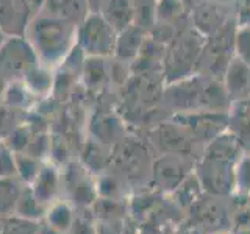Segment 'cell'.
Masks as SVG:
<instances>
[{
    "instance_id": "4316f807",
    "label": "cell",
    "mask_w": 250,
    "mask_h": 234,
    "mask_svg": "<svg viewBox=\"0 0 250 234\" xmlns=\"http://www.w3.org/2000/svg\"><path fill=\"white\" fill-rule=\"evenodd\" d=\"M36 97L28 91V88L23 81H11L5 84V89L2 94V103H5L8 108L14 111L22 113L33 103Z\"/></svg>"
},
{
    "instance_id": "ac0fdd59",
    "label": "cell",
    "mask_w": 250,
    "mask_h": 234,
    "mask_svg": "<svg viewBox=\"0 0 250 234\" xmlns=\"http://www.w3.org/2000/svg\"><path fill=\"white\" fill-rule=\"evenodd\" d=\"M99 13L119 33L135 23V0H105Z\"/></svg>"
},
{
    "instance_id": "83f0119b",
    "label": "cell",
    "mask_w": 250,
    "mask_h": 234,
    "mask_svg": "<svg viewBox=\"0 0 250 234\" xmlns=\"http://www.w3.org/2000/svg\"><path fill=\"white\" fill-rule=\"evenodd\" d=\"M45 211H47V206L35 197V194L31 192L30 186L23 187L21 198L18 201V206H16V211H14V215L25 218V220H31V222H42L45 217Z\"/></svg>"
},
{
    "instance_id": "7c38bea8",
    "label": "cell",
    "mask_w": 250,
    "mask_h": 234,
    "mask_svg": "<svg viewBox=\"0 0 250 234\" xmlns=\"http://www.w3.org/2000/svg\"><path fill=\"white\" fill-rule=\"evenodd\" d=\"M28 186L31 192L35 194V197L49 208V205H52L53 201L62 198L61 167L52 161H45Z\"/></svg>"
},
{
    "instance_id": "d6986e66",
    "label": "cell",
    "mask_w": 250,
    "mask_h": 234,
    "mask_svg": "<svg viewBox=\"0 0 250 234\" xmlns=\"http://www.w3.org/2000/svg\"><path fill=\"white\" fill-rule=\"evenodd\" d=\"M111 161H113V152H108V145L99 142L96 139H91L89 142H86L80 162L92 175L104 174Z\"/></svg>"
},
{
    "instance_id": "60d3db41",
    "label": "cell",
    "mask_w": 250,
    "mask_h": 234,
    "mask_svg": "<svg viewBox=\"0 0 250 234\" xmlns=\"http://www.w3.org/2000/svg\"><path fill=\"white\" fill-rule=\"evenodd\" d=\"M97 234H127V226L124 222H96Z\"/></svg>"
},
{
    "instance_id": "484cf974",
    "label": "cell",
    "mask_w": 250,
    "mask_h": 234,
    "mask_svg": "<svg viewBox=\"0 0 250 234\" xmlns=\"http://www.w3.org/2000/svg\"><path fill=\"white\" fill-rule=\"evenodd\" d=\"M42 11L80 22L89 13L86 0H44Z\"/></svg>"
},
{
    "instance_id": "5b68a950",
    "label": "cell",
    "mask_w": 250,
    "mask_h": 234,
    "mask_svg": "<svg viewBox=\"0 0 250 234\" xmlns=\"http://www.w3.org/2000/svg\"><path fill=\"white\" fill-rule=\"evenodd\" d=\"M117 31L100 13H88L77 25V45L86 58L114 57Z\"/></svg>"
},
{
    "instance_id": "1f68e13d",
    "label": "cell",
    "mask_w": 250,
    "mask_h": 234,
    "mask_svg": "<svg viewBox=\"0 0 250 234\" xmlns=\"http://www.w3.org/2000/svg\"><path fill=\"white\" fill-rule=\"evenodd\" d=\"M45 161H41L28 153H16V174L22 183L27 186L33 181L39 169Z\"/></svg>"
},
{
    "instance_id": "7bdbcfd3",
    "label": "cell",
    "mask_w": 250,
    "mask_h": 234,
    "mask_svg": "<svg viewBox=\"0 0 250 234\" xmlns=\"http://www.w3.org/2000/svg\"><path fill=\"white\" fill-rule=\"evenodd\" d=\"M36 234H66V233L53 228V226H50L49 223H45L42 220V222H39V225H38V233Z\"/></svg>"
},
{
    "instance_id": "bcb514c9",
    "label": "cell",
    "mask_w": 250,
    "mask_h": 234,
    "mask_svg": "<svg viewBox=\"0 0 250 234\" xmlns=\"http://www.w3.org/2000/svg\"><path fill=\"white\" fill-rule=\"evenodd\" d=\"M185 234H202V233H200V230H195V228H192V230H188Z\"/></svg>"
},
{
    "instance_id": "836d02e7",
    "label": "cell",
    "mask_w": 250,
    "mask_h": 234,
    "mask_svg": "<svg viewBox=\"0 0 250 234\" xmlns=\"http://www.w3.org/2000/svg\"><path fill=\"white\" fill-rule=\"evenodd\" d=\"M39 222L25 220V218L11 215L3 218L2 234H36Z\"/></svg>"
},
{
    "instance_id": "9c48e42d",
    "label": "cell",
    "mask_w": 250,
    "mask_h": 234,
    "mask_svg": "<svg viewBox=\"0 0 250 234\" xmlns=\"http://www.w3.org/2000/svg\"><path fill=\"white\" fill-rule=\"evenodd\" d=\"M203 81L205 75L194 74L183 80L164 84L161 103L166 105L172 114L200 111L203 101Z\"/></svg>"
},
{
    "instance_id": "3957f363",
    "label": "cell",
    "mask_w": 250,
    "mask_h": 234,
    "mask_svg": "<svg viewBox=\"0 0 250 234\" xmlns=\"http://www.w3.org/2000/svg\"><path fill=\"white\" fill-rule=\"evenodd\" d=\"M205 44V36L192 25L180 27L175 38L166 47L163 59L164 84L175 83L197 74L200 53Z\"/></svg>"
},
{
    "instance_id": "8fae6325",
    "label": "cell",
    "mask_w": 250,
    "mask_h": 234,
    "mask_svg": "<svg viewBox=\"0 0 250 234\" xmlns=\"http://www.w3.org/2000/svg\"><path fill=\"white\" fill-rule=\"evenodd\" d=\"M189 158L178 155H161L150 164V183L155 191L172 194L192 172Z\"/></svg>"
},
{
    "instance_id": "6da1fadb",
    "label": "cell",
    "mask_w": 250,
    "mask_h": 234,
    "mask_svg": "<svg viewBox=\"0 0 250 234\" xmlns=\"http://www.w3.org/2000/svg\"><path fill=\"white\" fill-rule=\"evenodd\" d=\"M242 155L239 140L229 130L207 144L194 164L202 189L213 195H229L236 184V164Z\"/></svg>"
},
{
    "instance_id": "cb8c5ba5",
    "label": "cell",
    "mask_w": 250,
    "mask_h": 234,
    "mask_svg": "<svg viewBox=\"0 0 250 234\" xmlns=\"http://www.w3.org/2000/svg\"><path fill=\"white\" fill-rule=\"evenodd\" d=\"M77 215V209L64 198H60L49 205L45 211L44 222L49 223L53 228H57L62 233H67L72 226Z\"/></svg>"
},
{
    "instance_id": "5bb4252c",
    "label": "cell",
    "mask_w": 250,
    "mask_h": 234,
    "mask_svg": "<svg viewBox=\"0 0 250 234\" xmlns=\"http://www.w3.org/2000/svg\"><path fill=\"white\" fill-rule=\"evenodd\" d=\"M222 84L231 103L250 97V66L233 57L222 75Z\"/></svg>"
},
{
    "instance_id": "ab89813d",
    "label": "cell",
    "mask_w": 250,
    "mask_h": 234,
    "mask_svg": "<svg viewBox=\"0 0 250 234\" xmlns=\"http://www.w3.org/2000/svg\"><path fill=\"white\" fill-rule=\"evenodd\" d=\"M234 20L236 25L250 27V0H234Z\"/></svg>"
},
{
    "instance_id": "d590c367",
    "label": "cell",
    "mask_w": 250,
    "mask_h": 234,
    "mask_svg": "<svg viewBox=\"0 0 250 234\" xmlns=\"http://www.w3.org/2000/svg\"><path fill=\"white\" fill-rule=\"evenodd\" d=\"M234 57L250 66V27L236 25L234 33Z\"/></svg>"
},
{
    "instance_id": "ba28073f",
    "label": "cell",
    "mask_w": 250,
    "mask_h": 234,
    "mask_svg": "<svg viewBox=\"0 0 250 234\" xmlns=\"http://www.w3.org/2000/svg\"><path fill=\"white\" fill-rule=\"evenodd\" d=\"M170 119L180 123L188 130L199 145L205 148L214 137L229 130V111H192V113H177Z\"/></svg>"
},
{
    "instance_id": "44dd1931",
    "label": "cell",
    "mask_w": 250,
    "mask_h": 234,
    "mask_svg": "<svg viewBox=\"0 0 250 234\" xmlns=\"http://www.w3.org/2000/svg\"><path fill=\"white\" fill-rule=\"evenodd\" d=\"M125 133L124 123L119 117L116 116H100L97 122L92 123V135L99 142L105 145H113L122 140V136Z\"/></svg>"
},
{
    "instance_id": "f546056e",
    "label": "cell",
    "mask_w": 250,
    "mask_h": 234,
    "mask_svg": "<svg viewBox=\"0 0 250 234\" xmlns=\"http://www.w3.org/2000/svg\"><path fill=\"white\" fill-rule=\"evenodd\" d=\"M202 191L203 189L200 186L199 178L195 176L194 172H191V174L186 176L185 181L180 184L174 192H172V195H174V200L182 208L191 209V206H194L195 203L200 200Z\"/></svg>"
},
{
    "instance_id": "8992f818",
    "label": "cell",
    "mask_w": 250,
    "mask_h": 234,
    "mask_svg": "<svg viewBox=\"0 0 250 234\" xmlns=\"http://www.w3.org/2000/svg\"><path fill=\"white\" fill-rule=\"evenodd\" d=\"M39 62L38 53L25 35H8L0 47V80L22 81Z\"/></svg>"
},
{
    "instance_id": "b9f144b4",
    "label": "cell",
    "mask_w": 250,
    "mask_h": 234,
    "mask_svg": "<svg viewBox=\"0 0 250 234\" xmlns=\"http://www.w3.org/2000/svg\"><path fill=\"white\" fill-rule=\"evenodd\" d=\"M21 2L28 10V13L31 14V18H35V16L38 13H41L42 8H44V0H21Z\"/></svg>"
},
{
    "instance_id": "f6af8a7d",
    "label": "cell",
    "mask_w": 250,
    "mask_h": 234,
    "mask_svg": "<svg viewBox=\"0 0 250 234\" xmlns=\"http://www.w3.org/2000/svg\"><path fill=\"white\" fill-rule=\"evenodd\" d=\"M8 38V35L5 33V31L2 30V28H0V47H2V44L5 42V39Z\"/></svg>"
},
{
    "instance_id": "7dc6e473",
    "label": "cell",
    "mask_w": 250,
    "mask_h": 234,
    "mask_svg": "<svg viewBox=\"0 0 250 234\" xmlns=\"http://www.w3.org/2000/svg\"><path fill=\"white\" fill-rule=\"evenodd\" d=\"M2 226H3V220L0 218V234H2Z\"/></svg>"
},
{
    "instance_id": "681fc988",
    "label": "cell",
    "mask_w": 250,
    "mask_h": 234,
    "mask_svg": "<svg viewBox=\"0 0 250 234\" xmlns=\"http://www.w3.org/2000/svg\"><path fill=\"white\" fill-rule=\"evenodd\" d=\"M0 142H2V140H0Z\"/></svg>"
},
{
    "instance_id": "7402d4cb",
    "label": "cell",
    "mask_w": 250,
    "mask_h": 234,
    "mask_svg": "<svg viewBox=\"0 0 250 234\" xmlns=\"http://www.w3.org/2000/svg\"><path fill=\"white\" fill-rule=\"evenodd\" d=\"M89 209L96 222H124L128 211L124 200L104 197H99Z\"/></svg>"
},
{
    "instance_id": "d4e9b609",
    "label": "cell",
    "mask_w": 250,
    "mask_h": 234,
    "mask_svg": "<svg viewBox=\"0 0 250 234\" xmlns=\"http://www.w3.org/2000/svg\"><path fill=\"white\" fill-rule=\"evenodd\" d=\"M191 209L194 211L192 215L195 218V223L207 230H214V231L219 230V226H221L227 218L225 211L214 201L199 200L194 206H191Z\"/></svg>"
},
{
    "instance_id": "ffe728a7",
    "label": "cell",
    "mask_w": 250,
    "mask_h": 234,
    "mask_svg": "<svg viewBox=\"0 0 250 234\" xmlns=\"http://www.w3.org/2000/svg\"><path fill=\"white\" fill-rule=\"evenodd\" d=\"M27 184L22 183L18 176H0V218L14 215L16 206L21 194Z\"/></svg>"
},
{
    "instance_id": "52a82bcc",
    "label": "cell",
    "mask_w": 250,
    "mask_h": 234,
    "mask_svg": "<svg viewBox=\"0 0 250 234\" xmlns=\"http://www.w3.org/2000/svg\"><path fill=\"white\" fill-rule=\"evenodd\" d=\"M61 175L62 198L75 209H88L99 198L96 175H92L80 161L66 162L61 167Z\"/></svg>"
},
{
    "instance_id": "30bf717a",
    "label": "cell",
    "mask_w": 250,
    "mask_h": 234,
    "mask_svg": "<svg viewBox=\"0 0 250 234\" xmlns=\"http://www.w3.org/2000/svg\"><path fill=\"white\" fill-rule=\"evenodd\" d=\"M150 140L163 155H178L185 158H191L192 155L200 156L203 147L194 140L185 127L174 122L172 119L158 123L150 131Z\"/></svg>"
},
{
    "instance_id": "74e56055",
    "label": "cell",
    "mask_w": 250,
    "mask_h": 234,
    "mask_svg": "<svg viewBox=\"0 0 250 234\" xmlns=\"http://www.w3.org/2000/svg\"><path fill=\"white\" fill-rule=\"evenodd\" d=\"M234 189L250 192V153L242 155V158L236 164V184H234Z\"/></svg>"
},
{
    "instance_id": "7a4b0ae2",
    "label": "cell",
    "mask_w": 250,
    "mask_h": 234,
    "mask_svg": "<svg viewBox=\"0 0 250 234\" xmlns=\"http://www.w3.org/2000/svg\"><path fill=\"white\" fill-rule=\"evenodd\" d=\"M77 25L70 19L41 11L30 20L23 35L33 45L41 64L55 67L62 64L75 47Z\"/></svg>"
},
{
    "instance_id": "2e32d148",
    "label": "cell",
    "mask_w": 250,
    "mask_h": 234,
    "mask_svg": "<svg viewBox=\"0 0 250 234\" xmlns=\"http://www.w3.org/2000/svg\"><path fill=\"white\" fill-rule=\"evenodd\" d=\"M31 19L21 0H0V28L6 35H23Z\"/></svg>"
},
{
    "instance_id": "4dcf8cb0",
    "label": "cell",
    "mask_w": 250,
    "mask_h": 234,
    "mask_svg": "<svg viewBox=\"0 0 250 234\" xmlns=\"http://www.w3.org/2000/svg\"><path fill=\"white\" fill-rule=\"evenodd\" d=\"M186 14L185 0H158L156 2V22L177 25Z\"/></svg>"
},
{
    "instance_id": "9a60e30c",
    "label": "cell",
    "mask_w": 250,
    "mask_h": 234,
    "mask_svg": "<svg viewBox=\"0 0 250 234\" xmlns=\"http://www.w3.org/2000/svg\"><path fill=\"white\" fill-rule=\"evenodd\" d=\"M148 36V31L141 28L136 23L127 27L125 30L119 31L116 38V47H114V57L116 59L128 62L131 64L141 53V49Z\"/></svg>"
},
{
    "instance_id": "e575fe53",
    "label": "cell",
    "mask_w": 250,
    "mask_h": 234,
    "mask_svg": "<svg viewBox=\"0 0 250 234\" xmlns=\"http://www.w3.org/2000/svg\"><path fill=\"white\" fill-rule=\"evenodd\" d=\"M66 234H97V223L91 214V209H77L72 226Z\"/></svg>"
},
{
    "instance_id": "4fadbf2b",
    "label": "cell",
    "mask_w": 250,
    "mask_h": 234,
    "mask_svg": "<svg viewBox=\"0 0 250 234\" xmlns=\"http://www.w3.org/2000/svg\"><path fill=\"white\" fill-rule=\"evenodd\" d=\"M234 16H229L225 6L216 0H203L199 2L191 11V25L200 35L208 38L209 35L224 27L227 22L231 20Z\"/></svg>"
},
{
    "instance_id": "277c9868",
    "label": "cell",
    "mask_w": 250,
    "mask_h": 234,
    "mask_svg": "<svg viewBox=\"0 0 250 234\" xmlns=\"http://www.w3.org/2000/svg\"><path fill=\"white\" fill-rule=\"evenodd\" d=\"M234 33H236V20L233 18L216 33L205 38L197 74L222 80L227 66L234 57Z\"/></svg>"
},
{
    "instance_id": "603a6c76",
    "label": "cell",
    "mask_w": 250,
    "mask_h": 234,
    "mask_svg": "<svg viewBox=\"0 0 250 234\" xmlns=\"http://www.w3.org/2000/svg\"><path fill=\"white\" fill-rule=\"evenodd\" d=\"M22 81L36 98L50 96V92L55 88V77L52 67L44 66L41 62L35 69H31Z\"/></svg>"
},
{
    "instance_id": "e0dca14e",
    "label": "cell",
    "mask_w": 250,
    "mask_h": 234,
    "mask_svg": "<svg viewBox=\"0 0 250 234\" xmlns=\"http://www.w3.org/2000/svg\"><path fill=\"white\" fill-rule=\"evenodd\" d=\"M229 131H231L244 152H250V97L234 101L229 109Z\"/></svg>"
},
{
    "instance_id": "f35d334b",
    "label": "cell",
    "mask_w": 250,
    "mask_h": 234,
    "mask_svg": "<svg viewBox=\"0 0 250 234\" xmlns=\"http://www.w3.org/2000/svg\"><path fill=\"white\" fill-rule=\"evenodd\" d=\"M0 176H18L16 174V153L0 142Z\"/></svg>"
},
{
    "instance_id": "ee69618b",
    "label": "cell",
    "mask_w": 250,
    "mask_h": 234,
    "mask_svg": "<svg viewBox=\"0 0 250 234\" xmlns=\"http://www.w3.org/2000/svg\"><path fill=\"white\" fill-rule=\"evenodd\" d=\"M86 3H88L89 13H99L102 5L105 3V0H86Z\"/></svg>"
},
{
    "instance_id": "f1b7e54d",
    "label": "cell",
    "mask_w": 250,
    "mask_h": 234,
    "mask_svg": "<svg viewBox=\"0 0 250 234\" xmlns=\"http://www.w3.org/2000/svg\"><path fill=\"white\" fill-rule=\"evenodd\" d=\"M82 75L88 88L102 89L109 80V66L106 64V58H86Z\"/></svg>"
},
{
    "instance_id": "8d00e7d4",
    "label": "cell",
    "mask_w": 250,
    "mask_h": 234,
    "mask_svg": "<svg viewBox=\"0 0 250 234\" xmlns=\"http://www.w3.org/2000/svg\"><path fill=\"white\" fill-rule=\"evenodd\" d=\"M16 116H18V111L0 101V140H3L21 123Z\"/></svg>"
},
{
    "instance_id": "d6a6232c",
    "label": "cell",
    "mask_w": 250,
    "mask_h": 234,
    "mask_svg": "<svg viewBox=\"0 0 250 234\" xmlns=\"http://www.w3.org/2000/svg\"><path fill=\"white\" fill-rule=\"evenodd\" d=\"M35 133L30 130L28 125L25 123H19L18 127H16L10 135H8L2 142L8 147L11 148L14 153H23L27 150V147L30 144L31 137H33Z\"/></svg>"
},
{
    "instance_id": "c3c4849f",
    "label": "cell",
    "mask_w": 250,
    "mask_h": 234,
    "mask_svg": "<svg viewBox=\"0 0 250 234\" xmlns=\"http://www.w3.org/2000/svg\"><path fill=\"white\" fill-rule=\"evenodd\" d=\"M216 234H229V233H224V231H222V233H216Z\"/></svg>"
}]
</instances>
